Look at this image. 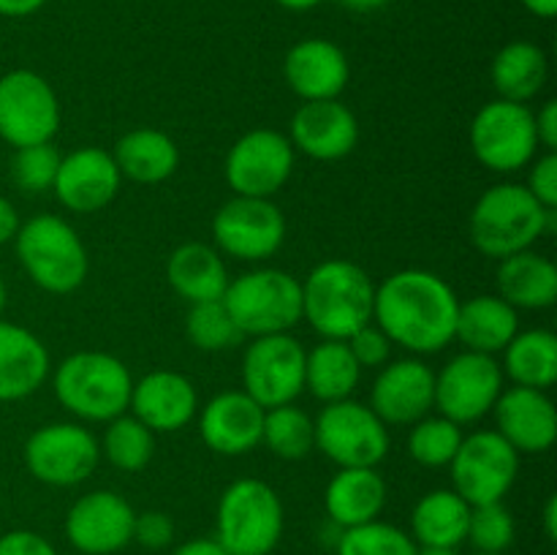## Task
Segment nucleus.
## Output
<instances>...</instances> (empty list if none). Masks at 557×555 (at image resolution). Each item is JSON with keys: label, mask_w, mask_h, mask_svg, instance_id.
<instances>
[{"label": "nucleus", "mask_w": 557, "mask_h": 555, "mask_svg": "<svg viewBox=\"0 0 557 555\" xmlns=\"http://www.w3.org/2000/svg\"><path fill=\"white\" fill-rule=\"evenodd\" d=\"M517 332H520V316L498 294H479L457 308L455 337H460L468 351L493 357L495 351L509 346Z\"/></svg>", "instance_id": "obj_27"}, {"label": "nucleus", "mask_w": 557, "mask_h": 555, "mask_svg": "<svg viewBox=\"0 0 557 555\" xmlns=\"http://www.w3.org/2000/svg\"><path fill=\"white\" fill-rule=\"evenodd\" d=\"M288 141L294 150L305 152L313 161H341L357 147L359 123L351 109L337 98L305 101L294 112Z\"/></svg>", "instance_id": "obj_20"}, {"label": "nucleus", "mask_w": 557, "mask_h": 555, "mask_svg": "<svg viewBox=\"0 0 557 555\" xmlns=\"http://www.w3.org/2000/svg\"><path fill=\"white\" fill-rule=\"evenodd\" d=\"M500 370L515 386L549 390L557 381V337L549 330L517 332L504 348Z\"/></svg>", "instance_id": "obj_34"}, {"label": "nucleus", "mask_w": 557, "mask_h": 555, "mask_svg": "<svg viewBox=\"0 0 557 555\" xmlns=\"http://www.w3.org/2000/svg\"><path fill=\"white\" fill-rule=\"evenodd\" d=\"M476 250L490 259H506L531 250L539 237L555 229V210L539 205L525 185L500 183L484 190L468 218Z\"/></svg>", "instance_id": "obj_3"}, {"label": "nucleus", "mask_w": 557, "mask_h": 555, "mask_svg": "<svg viewBox=\"0 0 557 555\" xmlns=\"http://www.w3.org/2000/svg\"><path fill=\"white\" fill-rule=\"evenodd\" d=\"M58 128V96L41 74L16 69L0 76V139L20 150L52 141Z\"/></svg>", "instance_id": "obj_11"}, {"label": "nucleus", "mask_w": 557, "mask_h": 555, "mask_svg": "<svg viewBox=\"0 0 557 555\" xmlns=\"http://www.w3.org/2000/svg\"><path fill=\"white\" fill-rule=\"evenodd\" d=\"M283 536V504L261 479H237L218 504V542L228 555H270Z\"/></svg>", "instance_id": "obj_7"}, {"label": "nucleus", "mask_w": 557, "mask_h": 555, "mask_svg": "<svg viewBox=\"0 0 557 555\" xmlns=\"http://www.w3.org/2000/svg\"><path fill=\"white\" fill-rule=\"evenodd\" d=\"M498 433L517 452H547L557 439V411L544 390L511 386L498 395L493 406Z\"/></svg>", "instance_id": "obj_23"}, {"label": "nucleus", "mask_w": 557, "mask_h": 555, "mask_svg": "<svg viewBox=\"0 0 557 555\" xmlns=\"http://www.w3.org/2000/svg\"><path fill=\"white\" fill-rule=\"evenodd\" d=\"M544 526H547V536H557V501L549 498L547 509H544Z\"/></svg>", "instance_id": "obj_52"}, {"label": "nucleus", "mask_w": 557, "mask_h": 555, "mask_svg": "<svg viewBox=\"0 0 557 555\" xmlns=\"http://www.w3.org/2000/svg\"><path fill=\"white\" fill-rule=\"evenodd\" d=\"M305 357L302 343L288 332L253 337L243 357V392L261 408L294 403L305 392Z\"/></svg>", "instance_id": "obj_12"}, {"label": "nucleus", "mask_w": 557, "mask_h": 555, "mask_svg": "<svg viewBox=\"0 0 557 555\" xmlns=\"http://www.w3.org/2000/svg\"><path fill=\"white\" fill-rule=\"evenodd\" d=\"M341 5H346L348 11H359V14H370V11L384 9L389 0H337Z\"/></svg>", "instance_id": "obj_51"}, {"label": "nucleus", "mask_w": 557, "mask_h": 555, "mask_svg": "<svg viewBox=\"0 0 557 555\" xmlns=\"http://www.w3.org/2000/svg\"><path fill=\"white\" fill-rule=\"evenodd\" d=\"M185 332H188L190 343L201 351H226V348L243 343L245 337L223 299L190 305L188 316H185Z\"/></svg>", "instance_id": "obj_37"}, {"label": "nucleus", "mask_w": 557, "mask_h": 555, "mask_svg": "<svg viewBox=\"0 0 557 555\" xmlns=\"http://www.w3.org/2000/svg\"><path fill=\"white\" fill-rule=\"evenodd\" d=\"M315 449L337 468H375L389 452V430L364 403H326L315 419Z\"/></svg>", "instance_id": "obj_8"}, {"label": "nucleus", "mask_w": 557, "mask_h": 555, "mask_svg": "<svg viewBox=\"0 0 557 555\" xmlns=\"http://www.w3.org/2000/svg\"><path fill=\"white\" fill-rule=\"evenodd\" d=\"M60 152L54 150L52 141L44 145L20 147L11 158V180L25 194H41L54 185V174L60 166Z\"/></svg>", "instance_id": "obj_41"}, {"label": "nucleus", "mask_w": 557, "mask_h": 555, "mask_svg": "<svg viewBox=\"0 0 557 555\" xmlns=\"http://www.w3.org/2000/svg\"><path fill=\"white\" fill-rule=\"evenodd\" d=\"M533 123H536V139L539 147H544L547 152L557 150V101H547L536 114H533Z\"/></svg>", "instance_id": "obj_46"}, {"label": "nucleus", "mask_w": 557, "mask_h": 555, "mask_svg": "<svg viewBox=\"0 0 557 555\" xmlns=\"http://www.w3.org/2000/svg\"><path fill=\"white\" fill-rule=\"evenodd\" d=\"M223 305L245 337L277 335L302 319V283L286 270L261 267L228 281Z\"/></svg>", "instance_id": "obj_6"}, {"label": "nucleus", "mask_w": 557, "mask_h": 555, "mask_svg": "<svg viewBox=\"0 0 557 555\" xmlns=\"http://www.w3.org/2000/svg\"><path fill=\"white\" fill-rule=\"evenodd\" d=\"M101 460L98 439L76 422H52L25 441V466L38 482L52 488L79 484Z\"/></svg>", "instance_id": "obj_13"}, {"label": "nucleus", "mask_w": 557, "mask_h": 555, "mask_svg": "<svg viewBox=\"0 0 557 555\" xmlns=\"http://www.w3.org/2000/svg\"><path fill=\"white\" fill-rule=\"evenodd\" d=\"M52 384L65 411L85 422H109L128 408L134 379L112 354L76 351L58 365Z\"/></svg>", "instance_id": "obj_4"}, {"label": "nucleus", "mask_w": 557, "mask_h": 555, "mask_svg": "<svg viewBox=\"0 0 557 555\" xmlns=\"http://www.w3.org/2000/svg\"><path fill=\"white\" fill-rule=\"evenodd\" d=\"M277 5H283V9L288 11H310L315 9L319 3H324V0H275Z\"/></svg>", "instance_id": "obj_53"}, {"label": "nucleus", "mask_w": 557, "mask_h": 555, "mask_svg": "<svg viewBox=\"0 0 557 555\" xmlns=\"http://www.w3.org/2000/svg\"><path fill=\"white\" fill-rule=\"evenodd\" d=\"M27 278L49 294H71L87 278V250L71 223L58 215H36L14 237Z\"/></svg>", "instance_id": "obj_5"}, {"label": "nucleus", "mask_w": 557, "mask_h": 555, "mask_svg": "<svg viewBox=\"0 0 557 555\" xmlns=\"http://www.w3.org/2000/svg\"><path fill=\"white\" fill-rule=\"evenodd\" d=\"M462 430L446 417H424L413 422L408 435V452L424 468L449 466L455 452L460 449Z\"/></svg>", "instance_id": "obj_38"}, {"label": "nucleus", "mask_w": 557, "mask_h": 555, "mask_svg": "<svg viewBox=\"0 0 557 555\" xmlns=\"http://www.w3.org/2000/svg\"><path fill=\"white\" fill-rule=\"evenodd\" d=\"M455 288L428 270H400L375 286L373 319L389 343L413 354H435L449 346L457 321Z\"/></svg>", "instance_id": "obj_1"}, {"label": "nucleus", "mask_w": 557, "mask_h": 555, "mask_svg": "<svg viewBox=\"0 0 557 555\" xmlns=\"http://www.w3.org/2000/svg\"><path fill=\"white\" fill-rule=\"evenodd\" d=\"M172 555H228V553L221 547V542H218V539L199 536V539H190V542L180 544Z\"/></svg>", "instance_id": "obj_48"}, {"label": "nucleus", "mask_w": 557, "mask_h": 555, "mask_svg": "<svg viewBox=\"0 0 557 555\" xmlns=\"http://www.w3.org/2000/svg\"><path fill=\"white\" fill-rule=\"evenodd\" d=\"M264 408L243 390L221 392L199 411L201 441L226 457L245 455L261 444Z\"/></svg>", "instance_id": "obj_22"}, {"label": "nucleus", "mask_w": 557, "mask_h": 555, "mask_svg": "<svg viewBox=\"0 0 557 555\" xmlns=\"http://www.w3.org/2000/svg\"><path fill=\"white\" fill-rule=\"evenodd\" d=\"M370 408L384 424H413L435 408V373L422 359L386 365L370 390Z\"/></svg>", "instance_id": "obj_19"}, {"label": "nucleus", "mask_w": 557, "mask_h": 555, "mask_svg": "<svg viewBox=\"0 0 557 555\" xmlns=\"http://www.w3.org/2000/svg\"><path fill=\"white\" fill-rule=\"evenodd\" d=\"M547 54L533 41H511L500 49L490 65V76L504 101L525 103L542 92L547 82Z\"/></svg>", "instance_id": "obj_32"}, {"label": "nucleus", "mask_w": 557, "mask_h": 555, "mask_svg": "<svg viewBox=\"0 0 557 555\" xmlns=\"http://www.w3.org/2000/svg\"><path fill=\"white\" fill-rule=\"evenodd\" d=\"M123 174L112 152L101 147H79L60 158L54 174V196L71 212H98L117 196Z\"/></svg>", "instance_id": "obj_18"}, {"label": "nucleus", "mask_w": 557, "mask_h": 555, "mask_svg": "<svg viewBox=\"0 0 557 555\" xmlns=\"http://www.w3.org/2000/svg\"><path fill=\"white\" fill-rule=\"evenodd\" d=\"M166 281L183 299L207 303V299H223L228 288L226 261L215 248L205 243H185L174 248L166 261Z\"/></svg>", "instance_id": "obj_28"}, {"label": "nucleus", "mask_w": 557, "mask_h": 555, "mask_svg": "<svg viewBox=\"0 0 557 555\" xmlns=\"http://www.w3.org/2000/svg\"><path fill=\"white\" fill-rule=\"evenodd\" d=\"M471 150L482 166L509 174L536 158L539 139L533 112L525 103L490 101L471 123Z\"/></svg>", "instance_id": "obj_10"}, {"label": "nucleus", "mask_w": 557, "mask_h": 555, "mask_svg": "<svg viewBox=\"0 0 557 555\" xmlns=\"http://www.w3.org/2000/svg\"><path fill=\"white\" fill-rule=\"evenodd\" d=\"M525 188L531 190V196L539 201V205L547 207V210H555L557 207V156L555 152H547V156L533 161Z\"/></svg>", "instance_id": "obj_43"}, {"label": "nucleus", "mask_w": 557, "mask_h": 555, "mask_svg": "<svg viewBox=\"0 0 557 555\" xmlns=\"http://www.w3.org/2000/svg\"><path fill=\"white\" fill-rule=\"evenodd\" d=\"M498 297L515 310L553 308L557 299V267L547 256L533 250L506 256L498 267Z\"/></svg>", "instance_id": "obj_29"}, {"label": "nucleus", "mask_w": 557, "mask_h": 555, "mask_svg": "<svg viewBox=\"0 0 557 555\" xmlns=\"http://www.w3.org/2000/svg\"><path fill=\"white\" fill-rule=\"evenodd\" d=\"M20 215H16V207L11 205L5 196H0V245L11 243L20 232Z\"/></svg>", "instance_id": "obj_47"}, {"label": "nucleus", "mask_w": 557, "mask_h": 555, "mask_svg": "<svg viewBox=\"0 0 557 555\" xmlns=\"http://www.w3.org/2000/svg\"><path fill=\"white\" fill-rule=\"evenodd\" d=\"M174 539V522L172 517L163 511H145L136 515L134 520V542H139L147 550H163L172 544Z\"/></svg>", "instance_id": "obj_44"}, {"label": "nucleus", "mask_w": 557, "mask_h": 555, "mask_svg": "<svg viewBox=\"0 0 557 555\" xmlns=\"http://www.w3.org/2000/svg\"><path fill=\"white\" fill-rule=\"evenodd\" d=\"M468 520H471V504L466 498H460L455 490H433L413 506V539L422 547L457 550L468 539Z\"/></svg>", "instance_id": "obj_31"}, {"label": "nucleus", "mask_w": 557, "mask_h": 555, "mask_svg": "<svg viewBox=\"0 0 557 555\" xmlns=\"http://www.w3.org/2000/svg\"><path fill=\"white\" fill-rule=\"evenodd\" d=\"M49 375V351L41 337L11 321H0V403L33 395Z\"/></svg>", "instance_id": "obj_25"}, {"label": "nucleus", "mask_w": 557, "mask_h": 555, "mask_svg": "<svg viewBox=\"0 0 557 555\" xmlns=\"http://www.w3.org/2000/svg\"><path fill=\"white\" fill-rule=\"evenodd\" d=\"M101 446L103 455L114 468L125 473H136L150 466L152 455H156V433L145 428L134 414L131 417L120 414V417L107 422Z\"/></svg>", "instance_id": "obj_36"}, {"label": "nucleus", "mask_w": 557, "mask_h": 555, "mask_svg": "<svg viewBox=\"0 0 557 555\" xmlns=\"http://www.w3.org/2000/svg\"><path fill=\"white\" fill-rule=\"evenodd\" d=\"M451 484L471 506L504 501L520 471V452L498 430L462 435L460 449L449 462Z\"/></svg>", "instance_id": "obj_9"}, {"label": "nucleus", "mask_w": 557, "mask_h": 555, "mask_svg": "<svg viewBox=\"0 0 557 555\" xmlns=\"http://www.w3.org/2000/svg\"><path fill=\"white\" fill-rule=\"evenodd\" d=\"M468 539L473 542L476 553H506L511 547V542H515V517L506 509L504 501L471 506Z\"/></svg>", "instance_id": "obj_40"}, {"label": "nucleus", "mask_w": 557, "mask_h": 555, "mask_svg": "<svg viewBox=\"0 0 557 555\" xmlns=\"http://www.w3.org/2000/svg\"><path fill=\"white\" fill-rule=\"evenodd\" d=\"M337 555H417V544L397 526L373 520L346 528L337 542Z\"/></svg>", "instance_id": "obj_39"}, {"label": "nucleus", "mask_w": 557, "mask_h": 555, "mask_svg": "<svg viewBox=\"0 0 557 555\" xmlns=\"http://www.w3.org/2000/svg\"><path fill=\"white\" fill-rule=\"evenodd\" d=\"M0 555H58V550L36 531H9L0 536Z\"/></svg>", "instance_id": "obj_45"}, {"label": "nucleus", "mask_w": 557, "mask_h": 555, "mask_svg": "<svg viewBox=\"0 0 557 555\" xmlns=\"http://www.w3.org/2000/svg\"><path fill=\"white\" fill-rule=\"evenodd\" d=\"M134 520L136 511L123 495L92 490L69 509L65 536L85 555H112L134 542Z\"/></svg>", "instance_id": "obj_17"}, {"label": "nucleus", "mask_w": 557, "mask_h": 555, "mask_svg": "<svg viewBox=\"0 0 557 555\" xmlns=\"http://www.w3.org/2000/svg\"><path fill=\"white\" fill-rule=\"evenodd\" d=\"M3 308H5V283L3 278H0V313H3Z\"/></svg>", "instance_id": "obj_55"}, {"label": "nucleus", "mask_w": 557, "mask_h": 555, "mask_svg": "<svg viewBox=\"0 0 557 555\" xmlns=\"http://www.w3.org/2000/svg\"><path fill=\"white\" fill-rule=\"evenodd\" d=\"M283 76L292 92L302 101H326L337 98L348 85V58L330 38H305L294 44L283 63Z\"/></svg>", "instance_id": "obj_24"}, {"label": "nucleus", "mask_w": 557, "mask_h": 555, "mask_svg": "<svg viewBox=\"0 0 557 555\" xmlns=\"http://www.w3.org/2000/svg\"><path fill=\"white\" fill-rule=\"evenodd\" d=\"M112 158L123 177L145 185L163 183L180 166L177 145L158 128H134L123 134L114 145Z\"/></svg>", "instance_id": "obj_30"}, {"label": "nucleus", "mask_w": 557, "mask_h": 555, "mask_svg": "<svg viewBox=\"0 0 557 555\" xmlns=\"http://www.w3.org/2000/svg\"><path fill=\"white\" fill-rule=\"evenodd\" d=\"M131 414L152 433H174L199 411L194 381L174 370H152L131 386Z\"/></svg>", "instance_id": "obj_21"}, {"label": "nucleus", "mask_w": 557, "mask_h": 555, "mask_svg": "<svg viewBox=\"0 0 557 555\" xmlns=\"http://www.w3.org/2000/svg\"><path fill=\"white\" fill-rule=\"evenodd\" d=\"M294 156L288 136L272 128H253L234 141L226 156V183L237 196L272 199L294 172Z\"/></svg>", "instance_id": "obj_14"}, {"label": "nucleus", "mask_w": 557, "mask_h": 555, "mask_svg": "<svg viewBox=\"0 0 557 555\" xmlns=\"http://www.w3.org/2000/svg\"><path fill=\"white\" fill-rule=\"evenodd\" d=\"M384 504L386 482L375 468H341L326 484V515L341 528H357L379 520Z\"/></svg>", "instance_id": "obj_26"}, {"label": "nucleus", "mask_w": 557, "mask_h": 555, "mask_svg": "<svg viewBox=\"0 0 557 555\" xmlns=\"http://www.w3.org/2000/svg\"><path fill=\"white\" fill-rule=\"evenodd\" d=\"M348 351L354 354V359L359 362V368H381V365L389 359L392 343L379 326L364 324L362 330L354 332L351 337L346 341Z\"/></svg>", "instance_id": "obj_42"}, {"label": "nucleus", "mask_w": 557, "mask_h": 555, "mask_svg": "<svg viewBox=\"0 0 557 555\" xmlns=\"http://www.w3.org/2000/svg\"><path fill=\"white\" fill-rule=\"evenodd\" d=\"M473 555H504V553H473Z\"/></svg>", "instance_id": "obj_56"}, {"label": "nucleus", "mask_w": 557, "mask_h": 555, "mask_svg": "<svg viewBox=\"0 0 557 555\" xmlns=\"http://www.w3.org/2000/svg\"><path fill=\"white\" fill-rule=\"evenodd\" d=\"M212 234L223 254L239 261H264L286 239V218L270 199L234 196L212 218Z\"/></svg>", "instance_id": "obj_16"}, {"label": "nucleus", "mask_w": 557, "mask_h": 555, "mask_svg": "<svg viewBox=\"0 0 557 555\" xmlns=\"http://www.w3.org/2000/svg\"><path fill=\"white\" fill-rule=\"evenodd\" d=\"M504 392V370L490 354L462 351L435 375V408L455 424L479 422Z\"/></svg>", "instance_id": "obj_15"}, {"label": "nucleus", "mask_w": 557, "mask_h": 555, "mask_svg": "<svg viewBox=\"0 0 557 555\" xmlns=\"http://www.w3.org/2000/svg\"><path fill=\"white\" fill-rule=\"evenodd\" d=\"M375 286L368 272L346 259H326L302 283V319L324 341H348L373 321Z\"/></svg>", "instance_id": "obj_2"}, {"label": "nucleus", "mask_w": 557, "mask_h": 555, "mask_svg": "<svg viewBox=\"0 0 557 555\" xmlns=\"http://www.w3.org/2000/svg\"><path fill=\"white\" fill-rule=\"evenodd\" d=\"M261 444L283 460H305L315 449V424L294 403L264 408Z\"/></svg>", "instance_id": "obj_35"}, {"label": "nucleus", "mask_w": 557, "mask_h": 555, "mask_svg": "<svg viewBox=\"0 0 557 555\" xmlns=\"http://www.w3.org/2000/svg\"><path fill=\"white\" fill-rule=\"evenodd\" d=\"M417 555H457L451 547H417Z\"/></svg>", "instance_id": "obj_54"}, {"label": "nucleus", "mask_w": 557, "mask_h": 555, "mask_svg": "<svg viewBox=\"0 0 557 555\" xmlns=\"http://www.w3.org/2000/svg\"><path fill=\"white\" fill-rule=\"evenodd\" d=\"M362 368L346 341H324L305 357V390L321 403L346 400L359 384Z\"/></svg>", "instance_id": "obj_33"}, {"label": "nucleus", "mask_w": 557, "mask_h": 555, "mask_svg": "<svg viewBox=\"0 0 557 555\" xmlns=\"http://www.w3.org/2000/svg\"><path fill=\"white\" fill-rule=\"evenodd\" d=\"M522 5L542 20H553L557 14V0H522Z\"/></svg>", "instance_id": "obj_50"}, {"label": "nucleus", "mask_w": 557, "mask_h": 555, "mask_svg": "<svg viewBox=\"0 0 557 555\" xmlns=\"http://www.w3.org/2000/svg\"><path fill=\"white\" fill-rule=\"evenodd\" d=\"M44 3L47 0H0V16H14V20H20V16L36 14Z\"/></svg>", "instance_id": "obj_49"}]
</instances>
